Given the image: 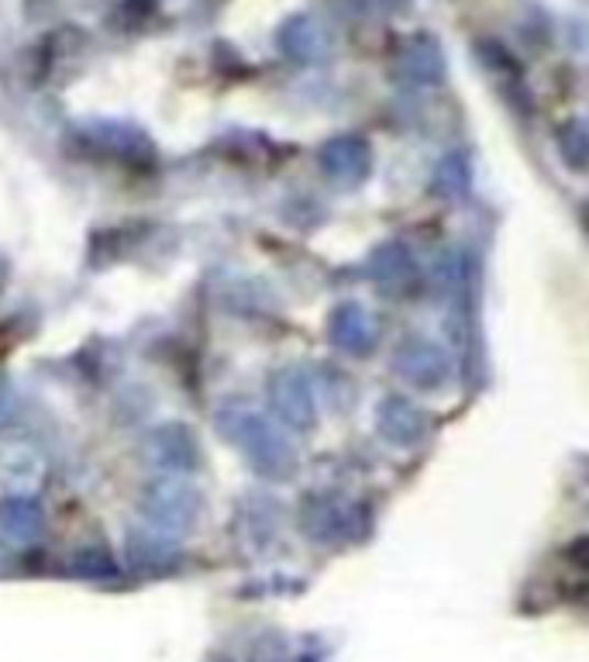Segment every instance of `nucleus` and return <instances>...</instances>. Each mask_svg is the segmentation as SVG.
Returning <instances> with one entry per match:
<instances>
[{
  "mask_svg": "<svg viewBox=\"0 0 589 662\" xmlns=\"http://www.w3.org/2000/svg\"><path fill=\"white\" fill-rule=\"evenodd\" d=\"M218 428H221V435H227L245 452V460L255 466V473H263L269 479L293 476L297 452L269 418L255 415V411H221Z\"/></svg>",
  "mask_w": 589,
  "mask_h": 662,
  "instance_id": "f257e3e1",
  "label": "nucleus"
},
{
  "mask_svg": "<svg viewBox=\"0 0 589 662\" xmlns=\"http://www.w3.org/2000/svg\"><path fill=\"white\" fill-rule=\"evenodd\" d=\"M393 373L418 390H438L452 376V360L438 342L407 339L393 352Z\"/></svg>",
  "mask_w": 589,
  "mask_h": 662,
  "instance_id": "f03ea898",
  "label": "nucleus"
},
{
  "mask_svg": "<svg viewBox=\"0 0 589 662\" xmlns=\"http://www.w3.org/2000/svg\"><path fill=\"white\" fill-rule=\"evenodd\" d=\"M269 400H273V411L276 418L297 428V431H307L314 428L318 421V404H314V390H311V379H307L300 369H279L273 379H269Z\"/></svg>",
  "mask_w": 589,
  "mask_h": 662,
  "instance_id": "7ed1b4c3",
  "label": "nucleus"
},
{
  "mask_svg": "<svg viewBox=\"0 0 589 662\" xmlns=\"http://www.w3.org/2000/svg\"><path fill=\"white\" fill-rule=\"evenodd\" d=\"M321 166L331 180H338L345 187L363 184L369 169H373V148L366 139H355V135H342V139H331L321 148Z\"/></svg>",
  "mask_w": 589,
  "mask_h": 662,
  "instance_id": "20e7f679",
  "label": "nucleus"
},
{
  "mask_svg": "<svg viewBox=\"0 0 589 662\" xmlns=\"http://www.w3.org/2000/svg\"><path fill=\"white\" fill-rule=\"evenodd\" d=\"M145 460L163 470V473H187L193 470L197 463V445H193V435L184 428V424H166V428H156L152 435L145 439L142 445Z\"/></svg>",
  "mask_w": 589,
  "mask_h": 662,
  "instance_id": "39448f33",
  "label": "nucleus"
},
{
  "mask_svg": "<svg viewBox=\"0 0 589 662\" xmlns=\"http://www.w3.org/2000/svg\"><path fill=\"white\" fill-rule=\"evenodd\" d=\"M145 515L156 521L163 531H184L193 515H197V494L190 487H184V483L176 479H163L156 483V487L148 490L145 497Z\"/></svg>",
  "mask_w": 589,
  "mask_h": 662,
  "instance_id": "423d86ee",
  "label": "nucleus"
},
{
  "mask_svg": "<svg viewBox=\"0 0 589 662\" xmlns=\"http://www.w3.org/2000/svg\"><path fill=\"white\" fill-rule=\"evenodd\" d=\"M376 428H379V435L393 445H418L427 431V418L414 400L387 397L376 411Z\"/></svg>",
  "mask_w": 589,
  "mask_h": 662,
  "instance_id": "0eeeda50",
  "label": "nucleus"
},
{
  "mask_svg": "<svg viewBox=\"0 0 589 662\" xmlns=\"http://www.w3.org/2000/svg\"><path fill=\"white\" fill-rule=\"evenodd\" d=\"M369 273L387 294H407V290H414L421 279V269L411 256V249L400 242L379 245L369 260Z\"/></svg>",
  "mask_w": 589,
  "mask_h": 662,
  "instance_id": "6e6552de",
  "label": "nucleus"
},
{
  "mask_svg": "<svg viewBox=\"0 0 589 662\" xmlns=\"http://www.w3.org/2000/svg\"><path fill=\"white\" fill-rule=\"evenodd\" d=\"M327 331H331V342L352 355H366L376 345V321L363 304H342V308H335V315L327 321Z\"/></svg>",
  "mask_w": 589,
  "mask_h": 662,
  "instance_id": "1a4fd4ad",
  "label": "nucleus"
},
{
  "mask_svg": "<svg viewBox=\"0 0 589 662\" xmlns=\"http://www.w3.org/2000/svg\"><path fill=\"white\" fill-rule=\"evenodd\" d=\"M397 69L403 80L414 87H438L445 80V56L434 38H414L400 53Z\"/></svg>",
  "mask_w": 589,
  "mask_h": 662,
  "instance_id": "9d476101",
  "label": "nucleus"
},
{
  "mask_svg": "<svg viewBox=\"0 0 589 662\" xmlns=\"http://www.w3.org/2000/svg\"><path fill=\"white\" fill-rule=\"evenodd\" d=\"M303 525L321 542H342L355 531V511L342 500H314L307 507Z\"/></svg>",
  "mask_w": 589,
  "mask_h": 662,
  "instance_id": "9b49d317",
  "label": "nucleus"
},
{
  "mask_svg": "<svg viewBox=\"0 0 589 662\" xmlns=\"http://www.w3.org/2000/svg\"><path fill=\"white\" fill-rule=\"evenodd\" d=\"M45 528L42 507L35 500H4L0 504V531L14 542H35Z\"/></svg>",
  "mask_w": 589,
  "mask_h": 662,
  "instance_id": "f8f14e48",
  "label": "nucleus"
},
{
  "mask_svg": "<svg viewBox=\"0 0 589 662\" xmlns=\"http://www.w3.org/2000/svg\"><path fill=\"white\" fill-rule=\"evenodd\" d=\"M431 187L438 197L445 200H466L469 190H473V166L466 156H458V152H448V156L434 166V176H431Z\"/></svg>",
  "mask_w": 589,
  "mask_h": 662,
  "instance_id": "ddd939ff",
  "label": "nucleus"
},
{
  "mask_svg": "<svg viewBox=\"0 0 589 662\" xmlns=\"http://www.w3.org/2000/svg\"><path fill=\"white\" fill-rule=\"evenodd\" d=\"M284 45H287V53L297 56V59H318V56L324 53V38H321V32L314 29L311 21H293V24H287Z\"/></svg>",
  "mask_w": 589,
  "mask_h": 662,
  "instance_id": "4468645a",
  "label": "nucleus"
},
{
  "mask_svg": "<svg viewBox=\"0 0 589 662\" xmlns=\"http://www.w3.org/2000/svg\"><path fill=\"white\" fill-rule=\"evenodd\" d=\"M132 559L142 570H166L176 563V549L166 539H152V534H142V539H132Z\"/></svg>",
  "mask_w": 589,
  "mask_h": 662,
  "instance_id": "2eb2a0df",
  "label": "nucleus"
},
{
  "mask_svg": "<svg viewBox=\"0 0 589 662\" xmlns=\"http://www.w3.org/2000/svg\"><path fill=\"white\" fill-rule=\"evenodd\" d=\"M73 570H76V573H84V576H90V580H108V576H118L114 559H111L104 549H87V552H80V555L73 559Z\"/></svg>",
  "mask_w": 589,
  "mask_h": 662,
  "instance_id": "dca6fc26",
  "label": "nucleus"
},
{
  "mask_svg": "<svg viewBox=\"0 0 589 662\" xmlns=\"http://www.w3.org/2000/svg\"><path fill=\"white\" fill-rule=\"evenodd\" d=\"M562 156L573 163V169L589 166V132L582 124H569V129L562 132Z\"/></svg>",
  "mask_w": 589,
  "mask_h": 662,
  "instance_id": "f3484780",
  "label": "nucleus"
},
{
  "mask_svg": "<svg viewBox=\"0 0 589 662\" xmlns=\"http://www.w3.org/2000/svg\"><path fill=\"white\" fill-rule=\"evenodd\" d=\"M14 411H18V400H14V390L8 384H0V428H8L14 421Z\"/></svg>",
  "mask_w": 589,
  "mask_h": 662,
  "instance_id": "a211bd4d",
  "label": "nucleus"
}]
</instances>
